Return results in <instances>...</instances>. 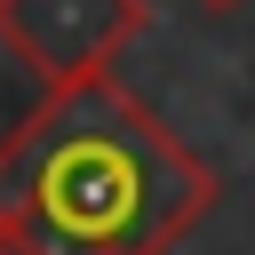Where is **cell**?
Wrapping results in <instances>:
<instances>
[{
  "mask_svg": "<svg viewBox=\"0 0 255 255\" xmlns=\"http://www.w3.org/2000/svg\"><path fill=\"white\" fill-rule=\"evenodd\" d=\"M215 199V167L112 72L48 88L0 135V255H167Z\"/></svg>",
  "mask_w": 255,
  "mask_h": 255,
  "instance_id": "obj_1",
  "label": "cell"
},
{
  "mask_svg": "<svg viewBox=\"0 0 255 255\" xmlns=\"http://www.w3.org/2000/svg\"><path fill=\"white\" fill-rule=\"evenodd\" d=\"M151 24V0H0V48L48 80H104V64Z\"/></svg>",
  "mask_w": 255,
  "mask_h": 255,
  "instance_id": "obj_2",
  "label": "cell"
},
{
  "mask_svg": "<svg viewBox=\"0 0 255 255\" xmlns=\"http://www.w3.org/2000/svg\"><path fill=\"white\" fill-rule=\"evenodd\" d=\"M199 8H215V16H223V8H239V0H199Z\"/></svg>",
  "mask_w": 255,
  "mask_h": 255,
  "instance_id": "obj_3",
  "label": "cell"
}]
</instances>
